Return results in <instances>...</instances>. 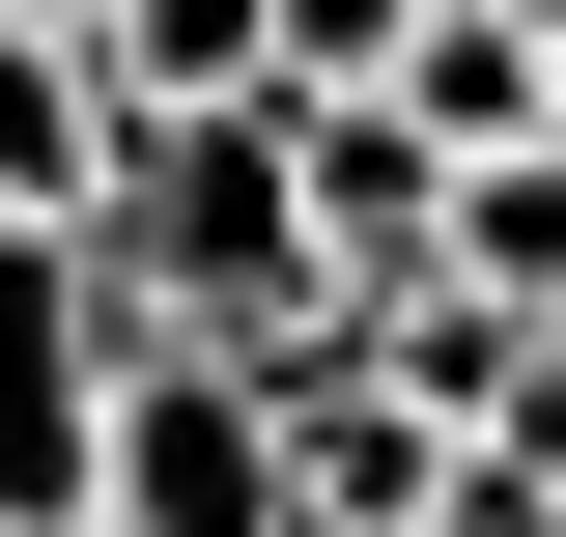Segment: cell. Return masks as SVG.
<instances>
[{"mask_svg":"<svg viewBox=\"0 0 566 537\" xmlns=\"http://www.w3.org/2000/svg\"><path fill=\"white\" fill-rule=\"evenodd\" d=\"M85 255L142 283V339H312V170H283V85H255V114H114Z\"/></svg>","mask_w":566,"mask_h":537,"instance_id":"6da1fadb","label":"cell"},{"mask_svg":"<svg viewBox=\"0 0 566 537\" xmlns=\"http://www.w3.org/2000/svg\"><path fill=\"white\" fill-rule=\"evenodd\" d=\"M114 368H142V283L85 255V227H0V537H85Z\"/></svg>","mask_w":566,"mask_h":537,"instance_id":"7a4b0ae2","label":"cell"},{"mask_svg":"<svg viewBox=\"0 0 566 537\" xmlns=\"http://www.w3.org/2000/svg\"><path fill=\"white\" fill-rule=\"evenodd\" d=\"M85 537H312V509H283V397H255V339H142V368H114Z\"/></svg>","mask_w":566,"mask_h":537,"instance_id":"3957f363","label":"cell"},{"mask_svg":"<svg viewBox=\"0 0 566 537\" xmlns=\"http://www.w3.org/2000/svg\"><path fill=\"white\" fill-rule=\"evenodd\" d=\"M283 170H312V312H368V283L453 255V141L397 85H283Z\"/></svg>","mask_w":566,"mask_h":537,"instance_id":"277c9868","label":"cell"},{"mask_svg":"<svg viewBox=\"0 0 566 537\" xmlns=\"http://www.w3.org/2000/svg\"><path fill=\"white\" fill-rule=\"evenodd\" d=\"M85 85H114V114H255L283 0H85Z\"/></svg>","mask_w":566,"mask_h":537,"instance_id":"5b68a950","label":"cell"},{"mask_svg":"<svg viewBox=\"0 0 566 537\" xmlns=\"http://www.w3.org/2000/svg\"><path fill=\"white\" fill-rule=\"evenodd\" d=\"M397 114L482 170V141H566V57L510 29V0H424V29H397Z\"/></svg>","mask_w":566,"mask_h":537,"instance_id":"8992f818","label":"cell"},{"mask_svg":"<svg viewBox=\"0 0 566 537\" xmlns=\"http://www.w3.org/2000/svg\"><path fill=\"white\" fill-rule=\"evenodd\" d=\"M114 199V85H85V29H0V227H85Z\"/></svg>","mask_w":566,"mask_h":537,"instance_id":"52a82bcc","label":"cell"},{"mask_svg":"<svg viewBox=\"0 0 566 537\" xmlns=\"http://www.w3.org/2000/svg\"><path fill=\"white\" fill-rule=\"evenodd\" d=\"M453 283L482 312H566V141H482L453 170Z\"/></svg>","mask_w":566,"mask_h":537,"instance_id":"ba28073f","label":"cell"},{"mask_svg":"<svg viewBox=\"0 0 566 537\" xmlns=\"http://www.w3.org/2000/svg\"><path fill=\"white\" fill-rule=\"evenodd\" d=\"M397 29L424 0H283V85H397Z\"/></svg>","mask_w":566,"mask_h":537,"instance_id":"9c48e42d","label":"cell"},{"mask_svg":"<svg viewBox=\"0 0 566 537\" xmlns=\"http://www.w3.org/2000/svg\"><path fill=\"white\" fill-rule=\"evenodd\" d=\"M0 29H85V0H0Z\"/></svg>","mask_w":566,"mask_h":537,"instance_id":"30bf717a","label":"cell"}]
</instances>
